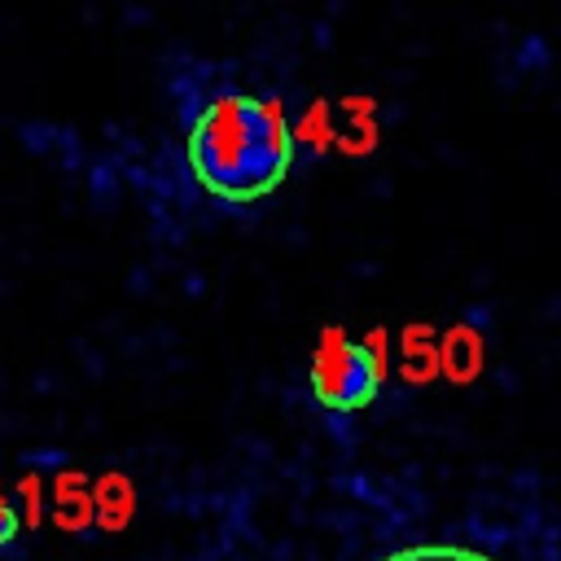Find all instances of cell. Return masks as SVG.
I'll use <instances>...</instances> for the list:
<instances>
[{
	"label": "cell",
	"mask_w": 561,
	"mask_h": 561,
	"mask_svg": "<svg viewBox=\"0 0 561 561\" xmlns=\"http://www.w3.org/2000/svg\"><path fill=\"white\" fill-rule=\"evenodd\" d=\"M18 535H22V517H18V508L4 500V491H0V552H9L13 543H18Z\"/></svg>",
	"instance_id": "4"
},
{
	"label": "cell",
	"mask_w": 561,
	"mask_h": 561,
	"mask_svg": "<svg viewBox=\"0 0 561 561\" xmlns=\"http://www.w3.org/2000/svg\"><path fill=\"white\" fill-rule=\"evenodd\" d=\"M381 561H495L478 548H460V543H412L399 552H386Z\"/></svg>",
	"instance_id": "3"
},
{
	"label": "cell",
	"mask_w": 561,
	"mask_h": 561,
	"mask_svg": "<svg viewBox=\"0 0 561 561\" xmlns=\"http://www.w3.org/2000/svg\"><path fill=\"white\" fill-rule=\"evenodd\" d=\"M184 153L188 171L210 197L245 206L280 188V180L289 175L294 131L280 105L241 88H224L188 114Z\"/></svg>",
	"instance_id": "1"
},
{
	"label": "cell",
	"mask_w": 561,
	"mask_h": 561,
	"mask_svg": "<svg viewBox=\"0 0 561 561\" xmlns=\"http://www.w3.org/2000/svg\"><path fill=\"white\" fill-rule=\"evenodd\" d=\"M311 394L329 412H359L377 399L381 386V364L377 351L351 333H324L311 359Z\"/></svg>",
	"instance_id": "2"
}]
</instances>
